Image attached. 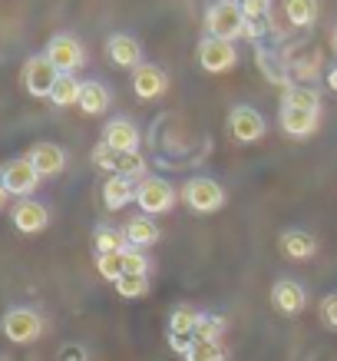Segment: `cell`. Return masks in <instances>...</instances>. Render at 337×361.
Returning a JSON list of instances; mask_svg holds the SVG:
<instances>
[{"instance_id":"cell-16","label":"cell","mask_w":337,"mask_h":361,"mask_svg":"<svg viewBox=\"0 0 337 361\" xmlns=\"http://www.w3.org/2000/svg\"><path fill=\"white\" fill-rule=\"evenodd\" d=\"M278 123H281V130L294 140H305L311 133H317V123H321V113L314 110H298V106H284L278 110Z\"/></svg>"},{"instance_id":"cell-11","label":"cell","mask_w":337,"mask_h":361,"mask_svg":"<svg viewBox=\"0 0 337 361\" xmlns=\"http://www.w3.org/2000/svg\"><path fill=\"white\" fill-rule=\"evenodd\" d=\"M272 305L278 315H301L307 308V288L294 279H278L272 285Z\"/></svg>"},{"instance_id":"cell-40","label":"cell","mask_w":337,"mask_h":361,"mask_svg":"<svg viewBox=\"0 0 337 361\" xmlns=\"http://www.w3.org/2000/svg\"><path fill=\"white\" fill-rule=\"evenodd\" d=\"M331 44H334V50H337V27H334V37H331Z\"/></svg>"},{"instance_id":"cell-15","label":"cell","mask_w":337,"mask_h":361,"mask_svg":"<svg viewBox=\"0 0 337 361\" xmlns=\"http://www.w3.org/2000/svg\"><path fill=\"white\" fill-rule=\"evenodd\" d=\"M27 159L40 176H60L66 169V149L56 142H33Z\"/></svg>"},{"instance_id":"cell-17","label":"cell","mask_w":337,"mask_h":361,"mask_svg":"<svg viewBox=\"0 0 337 361\" xmlns=\"http://www.w3.org/2000/svg\"><path fill=\"white\" fill-rule=\"evenodd\" d=\"M106 54L122 70H136L142 63V44L136 37H129V33H113L106 40Z\"/></svg>"},{"instance_id":"cell-6","label":"cell","mask_w":337,"mask_h":361,"mask_svg":"<svg viewBox=\"0 0 337 361\" xmlns=\"http://www.w3.org/2000/svg\"><path fill=\"white\" fill-rule=\"evenodd\" d=\"M40 179H44V176L33 169V163L27 156L0 166V183H4V189L17 199H30L33 192H37V186H40Z\"/></svg>"},{"instance_id":"cell-2","label":"cell","mask_w":337,"mask_h":361,"mask_svg":"<svg viewBox=\"0 0 337 361\" xmlns=\"http://www.w3.org/2000/svg\"><path fill=\"white\" fill-rule=\"evenodd\" d=\"M175 186L163 176H142L139 183H136V206L146 212V216H163L169 209L175 206Z\"/></svg>"},{"instance_id":"cell-14","label":"cell","mask_w":337,"mask_h":361,"mask_svg":"<svg viewBox=\"0 0 337 361\" xmlns=\"http://www.w3.org/2000/svg\"><path fill=\"white\" fill-rule=\"evenodd\" d=\"M255 66L261 70V77L268 80V83H274V87H291V66H288V60H284L281 54H274V50H268V47H255Z\"/></svg>"},{"instance_id":"cell-12","label":"cell","mask_w":337,"mask_h":361,"mask_svg":"<svg viewBox=\"0 0 337 361\" xmlns=\"http://www.w3.org/2000/svg\"><path fill=\"white\" fill-rule=\"evenodd\" d=\"M103 142L106 146H113L116 153H139V126L132 120H126V116H116V120H109L106 126H103Z\"/></svg>"},{"instance_id":"cell-39","label":"cell","mask_w":337,"mask_h":361,"mask_svg":"<svg viewBox=\"0 0 337 361\" xmlns=\"http://www.w3.org/2000/svg\"><path fill=\"white\" fill-rule=\"evenodd\" d=\"M7 199H11V192H7V189H4V183H0V209L7 206Z\"/></svg>"},{"instance_id":"cell-25","label":"cell","mask_w":337,"mask_h":361,"mask_svg":"<svg viewBox=\"0 0 337 361\" xmlns=\"http://www.w3.org/2000/svg\"><path fill=\"white\" fill-rule=\"evenodd\" d=\"M198 318H202V312H196L192 305H175L172 315H169V331H172V335H189V338H196Z\"/></svg>"},{"instance_id":"cell-38","label":"cell","mask_w":337,"mask_h":361,"mask_svg":"<svg viewBox=\"0 0 337 361\" xmlns=\"http://www.w3.org/2000/svg\"><path fill=\"white\" fill-rule=\"evenodd\" d=\"M327 87H331V90L337 93V63L331 66V70H327Z\"/></svg>"},{"instance_id":"cell-23","label":"cell","mask_w":337,"mask_h":361,"mask_svg":"<svg viewBox=\"0 0 337 361\" xmlns=\"http://www.w3.org/2000/svg\"><path fill=\"white\" fill-rule=\"evenodd\" d=\"M317 13H321V7H317V0H284V17H288V23L291 27H314Z\"/></svg>"},{"instance_id":"cell-19","label":"cell","mask_w":337,"mask_h":361,"mask_svg":"<svg viewBox=\"0 0 337 361\" xmlns=\"http://www.w3.org/2000/svg\"><path fill=\"white\" fill-rule=\"evenodd\" d=\"M278 249H281V255L294 259V262H305V259H311L317 252V239L307 229H284L281 239H278Z\"/></svg>"},{"instance_id":"cell-21","label":"cell","mask_w":337,"mask_h":361,"mask_svg":"<svg viewBox=\"0 0 337 361\" xmlns=\"http://www.w3.org/2000/svg\"><path fill=\"white\" fill-rule=\"evenodd\" d=\"M80 110L87 113V116H99V113L109 110V90L99 83V80H87L83 90H80Z\"/></svg>"},{"instance_id":"cell-22","label":"cell","mask_w":337,"mask_h":361,"mask_svg":"<svg viewBox=\"0 0 337 361\" xmlns=\"http://www.w3.org/2000/svg\"><path fill=\"white\" fill-rule=\"evenodd\" d=\"M80 90H83V83H80L73 73H60L53 83V90H50V103L53 106H60V110H66V106H77L80 103Z\"/></svg>"},{"instance_id":"cell-36","label":"cell","mask_w":337,"mask_h":361,"mask_svg":"<svg viewBox=\"0 0 337 361\" xmlns=\"http://www.w3.org/2000/svg\"><path fill=\"white\" fill-rule=\"evenodd\" d=\"M56 361H89V351L83 345H77V341H70V345L56 351Z\"/></svg>"},{"instance_id":"cell-4","label":"cell","mask_w":337,"mask_h":361,"mask_svg":"<svg viewBox=\"0 0 337 361\" xmlns=\"http://www.w3.org/2000/svg\"><path fill=\"white\" fill-rule=\"evenodd\" d=\"M0 331L13 345H30V341L44 335V318L33 308H7L4 318H0Z\"/></svg>"},{"instance_id":"cell-5","label":"cell","mask_w":337,"mask_h":361,"mask_svg":"<svg viewBox=\"0 0 337 361\" xmlns=\"http://www.w3.org/2000/svg\"><path fill=\"white\" fill-rule=\"evenodd\" d=\"M44 56L56 66V73H77L80 66L87 63V50H83V44H80L73 33H56V37H50Z\"/></svg>"},{"instance_id":"cell-41","label":"cell","mask_w":337,"mask_h":361,"mask_svg":"<svg viewBox=\"0 0 337 361\" xmlns=\"http://www.w3.org/2000/svg\"><path fill=\"white\" fill-rule=\"evenodd\" d=\"M239 4H241V0H239Z\"/></svg>"},{"instance_id":"cell-37","label":"cell","mask_w":337,"mask_h":361,"mask_svg":"<svg viewBox=\"0 0 337 361\" xmlns=\"http://www.w3.org/2000/svg\"><path fill=\"white\" fill-rule=\"evenodd\" d=\"M192 341L196 338H189V335H172V331H169V348H172L175 355H182V358H185V351L192 348Z\"/></svg>"},{"instance_id":"cell-35","label":"cell","mask_w":337,"mask_h":361,"mask_svg":"<svg viewBox=\"0 0 337 361\" xmlns=\"http://www.w3.org/2000/svg\"><path fill=\"white\" fill-rule=\"evenodd\" d=\"M321 322H324L327 329H337V292L321 298Z\"/></svg>"},{"instance_id":"cell-7","label":"cell","mask_w":337,"mask_h":361,"mask_svg":"<svg viewBox=\"0 0 337 361\" xmlns=\"http://www.w3.org/2000/svg\"><path fill=\"white\" fill-rule=\"evenodd\" d=\"M239 63V50L231 40H218V37H202V44H198V66L218 77V73H229L231 66Z\"/></svg>"},{"instance_id":"cell-26","label":"cell","mask_w":337,"mask_h":361,"mask_svg":"<svg viewBox=\"0 0 337 361\" xmlns=\"http://www.w3.org/2000/svg\"><path fill=\"white\" fill-rule=\"evenodd\" d=\"M93 245H96V255H103V252H126L129 249V242H126L122 229H113V226H99V229L93 232Z\"/></svg>"},{"instance_id":"cell-10","label":"cell","mask_w":337,"mask_h":361,"mask_svg":"<svg viewBox=\"0 0 337 361\" xmlns=\"http://www.w3.org/2000/svg\"><path fill=\"white\" fill-rule=\"evenodd\" d=\"M229 133L235 142L251 146V142H258L265 136V116L255 106H235L229 113Z\"/></svg>"},{"instance_id":"cell-32","label":"cell","mask_w":337,"mask_h":361,"mask_svg":"<svg viewBox=\"0 0 337 361\" xmlns=\"http://www.w3.org/2000/svg\"><path fill=\"white\" fill-rule=\"evenodd\" d=\"M116 163H120V153H116L113 146H106V142L99 140L96 146H93V166L106 169V173H116Z\"/></svg>"},{"instance_id":"cell-9","label":"cell","mask_w":337,"mask_h":361,"mask_svg":"<svg viewBox=\"0 0 337 361\" xmlns=\"http://www.w3.org/2000/svg\"><path fill=\"white\" fill-rule=\"evenodd\" d=\"M11 222L13 229L20 232V235H37V232H44L50 226V209L44 202H37V199H17V206L11 212Z\"/></svg>"},{"instance_id":"cell-20","label":"cell","mask_w":337,"mask_h":361,"mask_svg":"<svg viewBox=\"0 0 337 361\" xmlns=\"http://www.w3.org/2000/svg\"><path fill=\"white\" fill-rule=\"evenodd\" d=\"M122 235H126V242H129L132 249H149V245H155L159 242V226L153 222V216H132L126 226H122Z\"/></svg>"},{"instance_id":"cell-8","label":"cell","mask_w":337,"mask_h":361,"mask_svg":"<svg viewBox=\"0 0 337 361\" xmlns=\"http://www.w3.org/2000/svg\"><path fill=\"white\" fill-rule=\"evenodd\" d=\"M56 77H60V73H56V66L50 63L44 54L30 56V60L23 63V70H20L23 90H27L33 99H50V90H53Z\"/></svg>"},{"instance_id":"cell-13","label":"cell","mask_w":337,"mask_h":361,"mask_svg":"<svg viewBox=\"0 0 337 361\" xmlns=\"http://www.w3.org/2000/svg\"><path fill=\"white\" fill-rule=\"evenodd\" d=\"M169 90V77L163 66L155 63H139L132 70V93L139 99H159Z\"/></svg>"},{"instance_id":"cell-3","label":"cell","mask_w":337,"mask_h":361,"mask_svg":"<svg viewBox=\"0 0 337 361\" xmlns=\"http://www.w3.org/2000/svg\"><path fill=\"white\" fill-rule=\"evenodd\" d=\"M182 199H185V206L192 209V212H198V216H212V212H218V209L225 206L229 192H225V186H222L218 179L196 176V179H189V183H185Z\"/></svg>"},{"instance_id":"cell-1","label":"cell","mask_w":337,"mask_h":361,"mask_svg":"<svg viewBox=\"0 0 337 361\" xmlns=\"http://www.w3.org/2000/svg\"><path fill=\"white\" fill-rule=\"evenodd\" d=\"M205 30L208 37H218V40H239L245 37V13H241L239 0H215L205 11Z\"/></svg>"},{"instance_id":"cell-18","label":"cell","mask_w":337,"mask_h":361,"mask_svg":"<svg viewBox=\"0 0 337 361\" xmlns=\"http://www.w3.org/2000/svg\"><path fill=\"white\" fill-rule=\"evenodd\" d=\"M129 202H136V179L113 173L106 183H103V206H106L109 212H116V209L129 206Z\"/></svg>"},{"instance_id":"cell-27","label":"cell","mask_w":337,"mask_h":361,"mask_svg":"<svg viewBox=\"0 0 337 361\" xmlns=\"http://www.w3.org/2000/svg\"><path fill=\"white\" fill-rule=\"evenodd\" d=\"M229 358V351L222 341H202L196 338L192 341V348L185 351V361H225Z\"/></svg>"},{"instance_id":"cell-29","label":"cell","mask_w":337,"mask_h":361,"mask_svg":"<svg viewBox=\"0 0 337 361\" xmlns=\"http://www.w3.org/2000/svg\"><path fill=\"white\" fill-rule=\"evenodd\" d=\"M225 329H229V322H225L222 315H208V312H202V318H198V329H196V338H202V341H222Z\"/></svg>"},{"instance_id":"cell-31","label":"cell","mask_w":337,"mask_h":361,"mask_svg":"<svg viewBox=\"0 0 337 361\" xmlns=\"http://www.w3.org/2000/svg\"><path fill=\"white\" fill-rule=\"evenodd\" d=\"M116 292H120L122 298H142L146 292H149V275H132V272H126L116 282Z\"/></svg>"},{"instance_id":"cell-33","label":"cell","mask_w":337,"mask_h":361,"mask_svg":"<svg viewBox=\"0 0 337 361\" xmlns=\"http://www.w3.org/2000/svg\"><path fill=\"white\" fill-rule=\"evenodd\" d=\"M122 262H126V272H132V275H149V255L142 249H126L122 252Z\"/></svg>"},{"instance_id":"cell-30","label":"cell","mask_w":337,"mask_h":361,"mask_svg":"<svg viewBox=\"0 0 337 361\" xmlns=\"http://www.w3.org/2000/svg\"><path fill=\"white\" fill-rule=\"evenodd\" d=\"M146 169H149V166H146V156L142 153H120V163H116V173L120 176H129V179L139 183L142 176H149Z\"/></svg>"},{"instance_id":"cell-24","label":"cell","mask_w":337,"mask_h":361,"mask_svg":"<svg viewBox=\"0 0 337 361\" xmlns=\"http://www.w3.org/2000/svg\"><path fill=\"white\" fill-rule=\"evenodd\" d=\"M284 106H298V110H314L321 113V93H317L314 87H307V83H301V87H288L284 90Z\"/></svg>"},{"instance_id":"cell-34","label":"cell","mask_w":337,"mask_h":361,"mask_svg":"<svg viewBox=\"0 0 337 361\" xmlns=\"http://www.w3.org/2000/svg\"><path fill=\"white\" fill-rule=\"evenodd\" d=\"M241 13L245 20H265L272 13V0H241Z\"/></svg>"},{"instance_id":"cell-28","label":"cell","mask_w":337,"mask_h":361,"mask_svg":"<svg viewBox=\"0 0 337 361\" xmlns=\"http://www.w3.org/2000/svg\"><path fill=\"white\" fill-rule=\"evenodd\" d=\"M96 272L106 279V282H120L122 275H126V262H122V252H103L96 255Z\"/></svg>"}]
</instances>
